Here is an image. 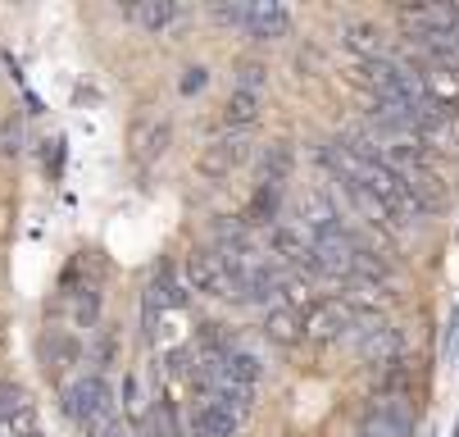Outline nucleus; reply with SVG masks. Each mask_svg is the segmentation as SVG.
I'll use <instances>...</instances> for the list:
<instances>
[{"instance_id": "obj_1", "label": "nucleus", "mask_w": 459, "mask_h": 437, "mask_svg": "<svg viewBox=\"0 0 459 437\" xmlns=\"http://www.w3.org/2000/svg\"><path fill=\"white\" fill-rule=\"evenodd\" d=\"M59 410H64V419H69L78 433H96V428H105V424H114V419H123L118 415V392L109 388V379L105 373H78V379H69L59 388Z\"/></svg>"}, {"instance_id": "obj_2", "label": "nucleus", "mask_w": 459, "mask_h": 437, "mask_svg": "<svg viewBox=\"0 0 459 437\" xmlns=\"http://www.w3.org/2000/svg\"><path fill=\"white\" fill-rule=\"evenodd\" d=\"M419 428V410L410 406V397H386L373 392L351 424V437H414Z\"/></svg>"}, {"instance_id": "obj_3", "label": "nucleus", "mask_w": 459, "mask_h": 437, "mask_svg": "<svg viewBox=\"0 0 459 437\" xmlns=\"http://www.w3.org/2000/svg\"><path fill=\"white\" fill-rule=\"evenodd\" d=\"M355 310L346 305V296H314L305 310H300V333L305 342L314 346H342L355 328Z\"/></svg>"}, {"instance_id": "obj_4", "label": "nucleus", "mask_w": 459, "mask_h": 437, "mask_svg": "<svg viewBox=\"0 0 459 437\" xmlns=\"http://www.w3.org/2000/svg\"><path fill=\"white\" fill-rule=\"evenodd\" d=\"M182 278H186L191 292H205L214 301H241V283L232 278V269L223 265V256L214 246H195L182 265Z\"/></svg>"}, {"instance_id": "obj_5", "label": "nucleus", "mask_w": 459, "mask_h": 437, "mask_svg": "<svg viewBox=\"0 0 459 437\" xmlns=\"http://www.w3.org/2000/svg\"><path fill=\"white\" fill-rule=\"evenodd\" d=\"M173 146V118L160 109H142L127 123V155L137 164H160Z\"/></svg>"}, {"instance_id": "obj_6", "label": "nucleus", "mask_w": 459, "mask_h": 437, "mask_svg": "<svg viewBox=\"0 0 459 437\" xmlns=\"http://www.w3.org/2000/svg\"><path fill=\"white\" fill-rule=\"evenodd\" d=\"M250 155H255V142H250L246 133H219L201 155H195V173L210 178V182H223V178H232L237 169H246Z\"/></svg>"}, {"instance_id": "obj_7", "label": "nucleus", "mask_w": 459, "mask_h": 437, "mask_svg": "<svg viewBox=\"0 0 459 437\" xmlns=\"http://www.w3.org/2000/svg\"><path fill=\"white\" fill-rule=\"evenodd\" d=\"M269 251L273 260H282L291 274H305V278H318V251H314V237L300 228V223H273L269 228Z\"/></svg>"}, {"instance_id": "obj_8", "label": "nucleus", "mask_w": 459, "mask_h": 437, "mask_svg": "<svg viewBox=\"0 0 459 437\" xmlns=\"http://www.w3.org/2000/svg\"><path fill=\"white\" fill-rule=\"evenodd\" d=\"M82 355H87V346H82V337L69 333V328H50V333L41 337V369L50 373L59 388H64V373H69L74 364H82Z\"/></svg>"}, {"instance_id": "obj_9", "label": "nucleus", "mask_w": 459, "mask_h": 437, "mask_svg": "<svg viewBox=\"0 0 459 437\" xmlns=\"http://www.w3.org/2000/svg\"><path fill=\"white\" fill-rule=\"evenodd\" d=\"M291 28H296V19H291V10L282 5V0H250V23H246L250 41L269 46V41L291 37Z\"/></svg>"}, {"instance_id": "obj_10", "label": "nucleus", "mask_w": 459, "mask_h": 437, "mask_svg": "<svg viewBox=\"0 0 459 437\" xmlns=\"http://www.w3.org/2000/svg\"><path fill=\"white\" fill-rule=\"evenodd\" d=\"M296 214H300V228L309 237H323V232H337L342 228V210L337 201L323 192V187H305L300 201H296Z\"/></svg>"}, {"instance_id": "obj_11", "label": "nucleus", "mask_w": 459, "mask_h": 437, "mask_svg": "<svg viewBox=\"0 0 459 437\" xmlns=\"http://www.w3.org/2000/svg\"><path fill=\"white\" fill-rule=\"evenodd\" d=\"M118 397H123V424L137 428V433H146L151 419H155V401H160V397L146 392L142 369H127V379H123V392H118Z\"/></svg>"}, {"instance_id": "obj_12", "label": "nucleus", "mask_w": 459, "mask_h": 437, "mask_svg": "<svg viewBox=\"0 0 459 437\" xmlns=\"http://www.w3.org/2000/svg\"><path fill=\"white\" fill-rule=\"evenodd\" d=\"M342 41H346V50L355 55V59H386L391 55V41H386V32L377 28V23H368V19H346L342 23Z\"/></svg>"}, {"instance_id": "obj_13", "label": "nucleus", "mask_w": 459, "mask_h": 437, "mask_svg": "<svg viewBox=\"0 0 459 437\" xmlns=\"http://www.w3.org/2000/svg\"><path fill=\"white\" fill-rule=\"evenodd\" d=\"M259 114H264V96H250V92H232L223 105H219V133H250Z\"/></svg>"}, {"instance_id": "obj_14", "label": "nucleus", "mask_w": 459, "mask_h": 437, "mask_svg": "<svg viewBox=\"0 0 459 437\" xmlns=\"http://www.w3.org/2000/svg\"><path fill=\"white\" fill-rule=\"evenodd\" d=\"M342 182V192H346V201H351V210L368 223V228H377V232H386V228H396V214H391V205L382 201V197H373L368 187H359V182H346V178H337Z\"/></svg>"}, {"instance_id": "obj_15", "label": "nucleus", "mask_w": 459, "mask_h": 437, "mask_svg": "<svg viewBox=\"0 0 459 437\" xmlns=\"http://www.w3.org/2000/svg\"><path fill=\"white\" fill-rule=\"evenodd\" d=\"M259 337L264 342H273V346H300L305 342V333H300V310H291V305H273V310H264V319H259Z\"/></svg>"}, {"instance_id": "obj_16", "label": "nucleus", "mask_w": 459, "mask_h": 437, "mask_svg": "<svg viewBox=\"0 0 459 437\" xmlns=\"http://www.w3.org/2000/svg\"><path fill=\"white\" fill-rule=\"evenodd\" d=\"M282 197H287V187L278 182H255V192H250V205H246V223L250 228H273L278 214H282Z\"/></svg>"}, {"instance_id": "obj_17", "label": "nucleus", "mask_w": 459, "mask_h": 437, "mask_svg": "<svg viewBox=\"0 0 459 437\" xmlns=\"http://www.w3.org/2000/svg\"><path fill=\"white\" fill-rule=\"evenodd\" d=\"M69 328L74 333H96L100 328V287L82 283L78 292H69Z\"/></svg>"}, {"instance_id": "obj_18", "label": "nucleus", "mask_w": 459, "mask_h": 437, "mask_svg": "<svg viewBox=\"0 0 459 437\" xmlns=\"http://www.w3.org/2000/svg\"><path fill=\"white\" fill-rule=\"evenodd\" d=\"M291 169H296V151H291V142H269L264 151H259V182H278V187H287V178H291Z\"/></svg>"}, {"instance_id": "obj_19", "label": "nucleus", "mask_w": 459, "mask_h": 437, "mask_svg": "<svg viewBox=\"0 0 459 437\" xmlns=\"http://www.w3.org/2000/svg\"><path fill=\"white\" fill-rule=\"evenodd\" d=\"M127 19H133L142 32L160 37V32H169V28H173V19H178V5H173V0H137V5L127 10Z\"/></svg>"}, {"instance_id": "obj_20", "label": "nucleus", "mask_w": 459, "mask_h": 437, "mask_svg": "<svg viewBox=\"0 0 459 437\" xmlns=\"http://www.w3.org/2000/svg\"><path fill=\"white\" fill-rule=\"evenodd\" d=\"M223 373H228V379H237V383L259 388V379H264V360H259L255 351H246V346H232L223 355Z\"/></svg>"}, {"instance_id": "obj_21", "label": "nucleus", "mask_w": 459, "mask_h": 437, "mask_svg": "<svg viewBox=\"0 0 459 437\" xmlns=\"http://www.w3.org/2000/svg\"><path fill=\"white\" fill-rule=\"evenodd\" d=\"M264 87H269V65H264V59H237V69H232V92L264 96Z\"/></svg>"}, {"instance_id": "obj_22", "label": "nucleus", "mask_w": 459, "mask_h": 437, "mask_svg": "<svg viewBox=\"0 0 459 437\" xmlns=\"http://www.w3.org/2000/svg\"><path fill=\"white\" fill-rule=\"evenodd\" d=\"M210 19H214L219 28L246 32V23H250V0H210Z\"/></svg>"}, {"instance_id": "obj_23", "label": "nucleus", "mask_w": 459, "mask_h": 437, "mask_svg": "<svg viewBox=\"0 0 459 437\" xmlns=\"http://www.w3.org/2000/svg\"><path fill=\"white\" fill-rule=\"evenodd\" d=\"M205 87H210V69L205 65H186L182 69V78H178V92L182 96H201Z\"/></svg>"}, {"instance_id": "obj_24", "label": "nucleus", "mask_w": 459, "mask_h": 437, "mask_svg": "<svg viewBox=\"0 0 459 437\" xmlns=\"http://www.w3.org/2000/svg\"><path fill=\"white\" fill-rule=\"evenodd\" d=\"M114 355H118V328H100V337H96V373H105L114 364Z\"/></svg>"}, {"instance_id": "obj_25", "label": "nucleus", "mask_w": 459, "mask_h": 437, "mask_svg": "<svg viewBox=\"0 0 459 437\" xmlns=\"http://www.w3.org/2000/svg\"><path fill=\"white\" fill-rule=\"evenodd\" d=\"M455 346H459V305L450 310V319H446V333H441V355L455 360Z\"/></svg>"}, {"instance_id": "obj_26", "label": "nucleus", "mask_w": 459, "mask_h": 437, "mask_svg": "<svg viewBox=\"0 0 459 437\" xmlns=\"http://www.w3.org/2000/svg\"><path fill=\"white\" fill-rule=\"evenodd\" d=\"M19 142H23V133H19V128H5V133H0V151H5V155H19V151H23Z\"/></svg>"}, {"instance_id": "obj_27", "label": "nucleus", "mask_w": 459, "mask_h": 437, "mask_svg": "<svg viewBox=\"0 0 459 437\" xmlns=\"http://www.w3.org/2000/svg\"><path fill=\"white\" fill-rule=\"evenodd\" d=\"M127 433H133V428H127L123 419H114V424H105V428H96L91 437H127Z\"/></svg>"}, {"instance_id": "obj_28", "label": "nucleus", "mask_w": 459, "mask_h": 437, "mask_svg": "<svg viewBox=\"0 0 459 437\" xmlns=\"http://www.w3.org/2000/svg\"><path fill=\"white\" fill-rule=\"evenodd\" d=\"M450 437H459V419H455V428H450Z\"/></svg>"}, {"instance_id": "obj_29", "label": "nucleus", "mask_w": 459, "mask_h": 437, "mask_svg": "<svg viewBox=\"0 0 459 437\" xmlns=\"http://www.w3.org/2000/svg\"><path fill=\"white\" fill-rule=\"evenodd\" d=\"M237 437H241V433H237Z\"/></svg>"}]
</instances>
